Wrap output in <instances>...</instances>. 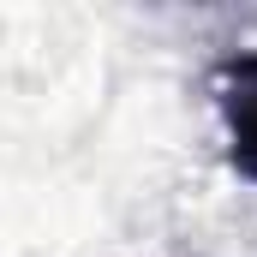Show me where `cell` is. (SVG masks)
Listing matches in <instances>:
<instances>
[{
	"mask_svg": "<svg viewBox=\"0 0 257 257\" xmlns=\"http://www.w3.org/2000/svg\"><path fill=\"white\" fill-rule=\"evenodd\" d=\"M215 114H221V132H227L233 174L257 186V48L227 54L215 66Z\"/></svg>",
	"mask_w": 257,
	"mask_h": 257,
	"instance_id": "1",
	"label": "cell"
}]
</instances>
